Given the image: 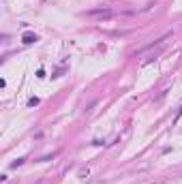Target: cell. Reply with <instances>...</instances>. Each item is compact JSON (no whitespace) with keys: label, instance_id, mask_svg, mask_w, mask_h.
I'll use <instances>...</instances> for the list:
<instances>
[{"label":"cell","instance_id":"obj_1","mask_svg":"<svg viewBox=\"0 0 182 184\" xmlns=\"http://www.w3.org/2000/svg\"><path fill=\"white\" fill-rule=\"evenodd\" d=\"M86 15H105L107 17V15H112V11L109 9H94V11H88Z\"/></svg>","mask_w":182,"mask_h":184},{"label":"cell","instance_id":"obj_2","mask_svg":"<svg viewBox=\"0 0 182 184\" xmlns=\"http://www.w3.org/2000/svg\"><path fill=\"white\" fill-rule=\"evenodd\" d=\"M37 41V34H24V43L26 45H30V43H34Z\"/></svg>","mask_w":182,"mask_h":184},{"label":"cell","instance_id":"obj_3","mask_svg":"<svg viewBox=\"0 0 182 184\" xmlns=\"http://www.w3.org/2000/svg\"><path fill=\"white\" fill-rule=\"evenodd\" d=\"M21 163H24V159H17V161H15V163H11V167H13V169H15V167H19Z\"/></svg>","mask_w":182,"mask_h":184}]
</instances>
